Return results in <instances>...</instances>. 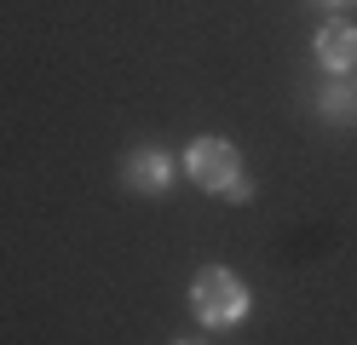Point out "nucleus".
<instances>
[{"instance_id": "obj_8", "label": "nucleus", "mask_w": 357, "mask_h": 345, "mask_svg": "<svg viewBox=\"0 0 357 345\" xmlns=\"http://www.w3.org/2000/svg\"><path fill=\"white\" fill-rule=\"evenodd\" d=\"M173 345H196V339H173Z\"/></svg>"}, {"instance_id": "obj_4", "label": "nucleus", "mask_w": 357, "mask_h": 345, "mask_svg": "<svg viewBox=\"0 0 357 345\" xmlns=\"http://www.w3.org/2000/svg\"><path fill=\"white\" fill-rule=\"evenodd\" d=\"M317 63L328 69V75H346V69L357 63V29H351V23H328V29H317Z\"/></svg>"}, {"instance_id": "obj_1", "label": "nucleus", "mask_w": 357, "mask_h": 345, "mask_svg": "<svg viewBox=\"0 0 357 345\" xmlns=\"http://www.w3.org/2000/svg\"><path fill=\"white\" fill-rule=\"evenodd\" d=\"M190 311H196L202 328H236L248 316V288H242V276L213 265V270H202L190 282Z\"/></svg>"}, {"instance_id": "obj_7", "label": "nucleus", "mask_w": 357, "mask_h": 345, "mask_svg": "<svg viewBox=\"0 0 357 345\" xmlns=\"http://www.w3.org/2000/svg\"><path fill=\"white\" fill-rule=\"evenodd\" d=\"M323 6H351V0H323Z\"/></svg>"}, {"instance_id": "obj_5", "label": "nucleus", "mask_w": 357, "mask_h": 345, "mask_svg": "<svg viewBox=\"0 0 357 345\" xmlns=\"http://www.w3.org/2000/svg\"><path fill=\"white\" fill-rule=\"evenodd\" d=\"M351 109H357V92L351 86H328L323 92V115H328V121H346Z\"/></svg>"}, {"instance_id": "obj_6", "label": "nucleus", "mask_w": 357, "mask_h": 345, "mask_svg": "<svg viewBox=\"0 0 357 345\" xmlns=\"http://www.w3.org/2000/svg\"><path fill=\"white\" fill-rule=\"evenodd\" d=\"M225 196H231V201H248V196H254V184H248V178H242V173H236V178H231V190H225Z\"/></svg>"}, {"instance_id": "obj_3", "label": "nucleus", "mask_w": 357, "mask_h": 345, "mask_svg": "<svg viewBox=\"0 0 357 345\" xmlns=\"http://www.w3.org/2000/svg\"><path fill=\"white\" fill-rule=\"evenodd\" d=\"M121 178L132 184V190H144V196H162L173 184V155L167 150H132L121 161Z\"/></svg>"}, {"instance_id": "obj_2", "label": "nucleus", "mask_w": 357, "mask_h": 345, "mask_svg": "<svg viewBox=\"0 0 357 345\" xmlns=\"http://www.w3.org/2000/svg\"><path fill=\"white\" fill-rule=\"evenodd\" d=\"M185 173L202 184V190H231V178L242 173V155H236V144H225V138H196V144L185 150Z\"/></svg>"}]
</instances>
